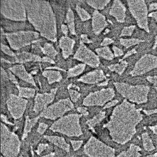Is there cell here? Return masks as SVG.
<instances>
[{"instance_id": "cell-1", "label": "cell", "mask_w": 157, "mask_h": 157, "mask_svg": "<svg viewBox=\"0 0 157 157\" xmlns=\"http://www.w3.org/2000/svg\"><path fill=\"white\" fill-rule=\"evenodd\" d=\"M116 108L112 116V120L108 124L113 139L117 141L120 136L118 143H124L130 139L135 133V127L140 120V113L133 105L128 103Z\"/></svg>"}, {"instance_id": "cell-2", "label": "cell", "mask_w": 157, "mask_h": 157, "mask_svg": "<svg viewBox=\"0 0 157 157\" xmlns=\"http://www.w3.org/2000/svg\"><path fill=\"white\" fill-rule=\"evenodd\" d=\"M123 88H119V92L124 96L128 97L129 99H132V101L135 102H145L147 99V94L140 93H147L148 88L147 87H133L123 85Z\"/></svg>"}, {"instance_id": "cell-3", "label": "cell", "mask_w": 157, "mask_h": 157, "mask_svg": "<svg viewBox=\"0 0 157 157\" xmlns=\"http://www.w3.org/2000/svg\"><path fill=\"white\" fill-rule=\"evenodd\" d=\"M96 146L92 147V148L85 149V151L90 157H113L114 151L111 148L108 147L105 145L97 141Z\"/></svg>"}, {"instance_id": "cell-4", "label": "cell", "mask_w": 157, "mask_h": 157, "mask_svg": "<svg viewBox=\"0 0 157 157\" xmlns=\"http://www.w3.org/2000/svg\"><path fill=\"white\" fill-rule=\"evenodd\" d=\"M139 147H132L129 150L126 152H123L118 157H139L140 154L138 152V151H140Z\"/></svg>"}, {"instance_id": "cell-5", "label": "cell", "mask_w": 157, "mask_h": 157, "mask_svg": "<svg viewBox=\"0 0 157 157\" xmlns=\"http://www.w3.org/2000/svg\"><path fill=\"white\" fill-rule=\"evenodd\" d=\"M1 59H3L5 60L8 61L11 63H17V58L15 56H10L5 53L2 49H1Z\"/></svg>"}, {"instance_id": "cell-6", "label": "cell", "mask_w": 157, "mask_h": 157, "mask_svg": "<svg viewBox=\"0 0 157 157\" xmlns=\"http://www.w3.org/2000/svg\"><path fill=\"white\" fill-rule=\"evenodd\" d=\"M21 65H22V63H9V62L2 61H1V67L5 71L9 70L10 69L15 67L16 66Z\"/></svg>"}, {"instance_id": "cell-7", "label": "cell", "mask_w": 157, "mask_h": 157, "mask_svg": "<svg viewBox=\"0 0 157 157\" xmlns=\"http://www.w3.org/2000/svg\"><path fill=\"white\" fill-rule=\"evenodd\" d=\"M1 44L9 47L10 50L12 48L11 47L10 44H9V41H8L7 38L6 36L5 35L1 33Z\"/></svg>"}, {"instance_id": "cell-8", "label": "cell", "mask_w": 157, "mask_h": 157, "mask_svg": "<svg viewBox=\"0 0 157 157\" xmlns=\"http://www.w3.org/2000/svg\"><path fill=\"white\" fill-rule=\"evenodd\" d=\"M55 155V152H52L51 154H48V155H44L42 157H54Z\"/></svg>"}, {"instance_id": "cell-9", "label": "cell", "mask_w": 157, "mask_h": 157, "mask_svg": "<svg viewBox=\"0 0 157 157\" xmlns=\"http://www.w3.org/2000/svg\"><path fill=\"white\" fill-rule=\"evenodd\" d=\"M154 132H155V133H157V126L156 127H155L154 129Z\"/></svg>"}, {"instance_id": "cell-10", "label": "cell", "mask_w": 157, "mask_h": 157, "mask_svg": "<svg viewBox=\"0 0 157 157\" xmlns=\"http://www.w3.org/2000/svg\"><path fill=\"white\" fill-rule=\"evenodd\" d=\"M157 154H155V155H151V156H148V157H155L157 156Z\"/></svg>"}, {"instance_id": "cell-11", "label": "cell", "mask_w": 157, "mask_h": 157, "mask_svg": "<svg viewBox=\"0 0 157 157\" xmlns=\"http://www.w3.org/2000/svg\"><path fill=\"white\" fill-rule=\"evenodd\" d=\"M18 157H24V156H23L22 155H20V156Z\"/></svg>"}]
</instances>
